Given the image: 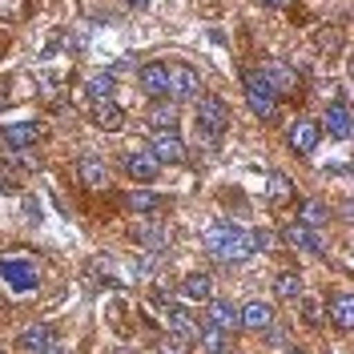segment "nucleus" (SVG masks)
I'll use <instances>...</instances> for the list:
<instances>
[{
  "mask_svg": "<svg viewBox=\"0 0 354 354\" xmlns=\"http://www.w3.org/2000/svg\"><path fill=\"white\" fill-rule=\"evenodd\" d=\"M129 8H149V0H125Z\"/></svg>",
  "mask_w": 354,
  "mask_h": 354,
  "instance_id": "e433bc0d",
  "label": "nucleus"
},
{
  "mask_svg": "<svg viewBox=\"0 0 354 354\" xmlns=\"http://www.w3.org/2000/svg\"><path fill=\"white\" fill-rule=\"evenodd\" d=\"M44 354H68V351H61V346H48V351H44Z\"/></svg>",
  "mask_w": 354,
  "mask_h": 354,
  "instance_id": "58836bf2",
  "label": "nucleus"
},
{
  "mask_svg": "<svg viewBox=\"0 0 354 354\" xmlns=\"http://www.w3.org/2000/svg\"><path fill=\"white\" fill-rule=\"evenodd\" d=\"M274 294L294 306V302L302 298V274H298V270H282V274L274 278Z\"/></svg>",
  "mask_w": 354,
  "mask_h": 354,
  "instance_id": "4be33fe9",
  "label": "nucleus"
},
{
  "mask_svg": "<svg viewBox=\"0 0 354 354\" xmlns=\"http://www.w3.org/2000/svg\"><path fill=\"white\" fill-rule=\"evenodd\" d=\"M181 294H185L189 302H209V298H214V282H209L205 274H185Z\"/></svg>",
  "mask_w": 354,
  "mask_h": 354,
  "instance_id": "393cba45",
  "label": "nucleus"
},
{
  "mask_svg": "<svg viewBox=\"0 0 354 354\" xmlns=\"http://www.w3.org/2000/svg\"><path fill=\"white\" fill-rule=\"evenodd\" d=\"M330 318H334V326H338L342 334L354 330V298L351 294H334L330 298Z\"/></svg>",
  "mask_w": 354,
  "mask_h": 354,
  "instance_id": "412c9836",
  "label": "nucleus"
},
{
  "mask_svg": "<svg viewBox=\"0 0 354 354\" xmlns=\"http://www.w3.org/2000/svg\"><path fill=\"white\" fill-rule=\"evenodd\" d=\"M262 4H270V8H286L290 0H262Z\"/></svg>",
  "mask_w": 354,
  "mask_h": 354,
  "instance_id": "4c0bfd02",
  "label": "nucleus"
},
{
  "mask_svg": "<svg viewBox=\"0 0 354 354\" xmlns=\"http://www.w3.org/2000/svg\"><path fill=\"white\" fill-rule=\"evenodd\" d=\"M0 17L21 21V17H24V0H0Z\"/></svg>",
  "mask_w": 354,
  "mask_h": 354,
  "instance_id": "473e14b6",
  "label": "nucleus"
},
{
  "mask_svg": "<svg viewBox=\"0 0 354 354\" xmlns=\"http://www.w3.org/2000/svg\"><path fill=\"white\" fill-rule=\"evenodd\" d=\"M286 242L294 245V250L310 254V258H322V254H326V242H322V234H318V230H310V225H302V221H294V225L286 230Z\"/></svg>",
  "mask_w": 354,
  "mask_h": 354,
  "instance_id": "9d476101",
  "label": "nucleus"
},
{
  "mask_svg": "<svg viewBox=\"0 0 354 354\" xmlns=\"http://www.w3.org/2000/svg\"><path fill=\"white\" fill-rule=\"evenodd\" d=\"M149 153L157 157V165H177V161H185V141L177 137V129H161L149 141Z\"/></svg>",
  "mask_w": 354,
  "mask_h": 354,
  "instance_id": "0eeeda50",
  "label": "nucleus"
},
{
  "mask_svg": "<svg viewBox=\"0 0 354 354\" xmlns=\"http://www.w3.org/2000/svg\"><path fill=\"white\" fill-rule=\"evenodd\" d=\"M242 88H245V105H250V113H254L258 121H274V117H278V93L270 88V81H266L258 68L245 73Z\"/></svg>",
  "mask_w": 354,
  "mask_h": 354,
  "instance_id": "20e7f679",
  "label": "nucleus"
},
{
  "mask_svg": "<svg viewBox=\"0 0 354 354\" xmlns=\"http://www.w3.org/2000/svg\"><path fill=\"white\" fill-rule=\"evenodd\" d=\"M133 242H141L145 250H169V230L157 221H141L133 225Z\"/></svg>",
  "mask_w": 354,
  "mask_h": 354,
  "instance_id": "6ab92c4d",
  "label": "nucleus"
},
{
  "mask_svg": "<svg viewBox=\"0 0 354 354\" xmlns=\"http://www.w3.org/2000/svg\"><path fill=\"white\" fill-rule=\"evenodd\" d=\"M209 326H218V330L234 334L242 326V318H238V306L234 302H225V298H209V318H205Z\"/></svg>",
  "mask_w": 354,
  "mask_h": 354,
  "instance_id": "2eb2a0df",
  "label": "nucleus"
},
{
  "mask_svg": "<svg viewBox=\"0 0 354 354\" xmlns=\"http://www.w3.org/2000/svg\"><path fill=\"white\" fill-rule=\"evenodd\" d=\"M0 282L12 294H28L41 286V266L32 262L28 254H4L0 258Z\"/></svg>",
  "mask_w": 354,
  "mask_h": 354,
  "instance_id": "7ed1b4c3",
  "label": "nucleus"
},
{
  "mask_svg": "<svg viewBox=\"0 0 354 354\" xmlns=\"http://www.w3.org/2000/svg\"><path fill=\"white\" fill-rule=\"evenodd\" d=\"M21 346L32 354H44L48 346H53V326H44V322H37V326H28V330L21 334Z\"/></svg>",
  "mask_w": 354,
  "mask_h": 354,
  "instance_id": "b1692460",
  "label": "nucleus"
},
{
  "mask_svg": "<svg viewBox=\"0 0 354 354\" xmlns=\"http://www.w3.org/2000/svg\"><path fill=\"white\" fill-rule=\"evenodd\" d=\"M137 81H141V88L153 101H165V93H169V65L165 61H145V65L137 68Z\"/></svg>",
  "mask_w": 354,
  "mask_h": 354,
  "instance_id": "6e6552de",
  "label": "nucleus"
},
{
  "mask_svg": "<svg viewBox=\"0 0 354 354\" xmlns=\"http://www.w3.org/2000/svg\"><path fill=\"white\" fill-rule=\"evenodd\" d=\"M0 354H4V346H0Z\"/></svg>",
  "mask_w": 354,
  "mask_h": 354,
  "instance_id": "a19ab883",
  "label": "nucleus"
},
{
  "mask_svg": "<svg viewBox=\"0 0 354 354\" xmlns=\"http://www.w3.org/2000/svg\"><path fill=\"white\" fill-rule=\"evenodd\" d=\"M149 129L153 133H161V129H177V105L174 101H157L153 109H149Z\"/></svg>",
  "mask_w": 354,
  "mask_h": 354,
  "instance_id": "a878e982",
  "label": "nucleus"
},
{
  "mask_svg": "<svg viewBox=\"0 0 354 354\" xmlns=\"http://www.w3.org/2000/svg\"><path fill=\"white\" fill-rule=\"evenodd\" d=\"M8 165H12V169H37V165H41V157H37V153H28V149H12Z\"/></svg>",
  "mask_w": 354,
  "mask_h": 354,
  "instance_id": "c756f323",
  "label": "nucleus"
},
{
  "mask_svg": "<svg viewBox=\"0 0 354 354\" xmlns=\"http://www.w3.org/2000/svg\"><path fill=\"white\" fill-rule=\"evenodd\" d=\"M198 88H201V77H198V68L194 65H169V101H194L198 97Z\"/></svg>",
  "mask_w": 354,
  "mask_h": 354,
  "instance_id": "423d86ee",
  "label": "nucleus"
},
{
  "mask_svg": "<svg viewBox=\"0 0 354 354\" xmlns=\"http://www.w3.org/2000/svg\"><path fill=\"white\" fill-rule=\"evenodd\" d=\"M77 177H81L85 189H105L109 185V165L101 157H81L77 161Z\"/></svg>",
  "mask_w": 354,
  "mask_h": 354,
  "instance_id": "4468645a",
  "label": "nucleus"
},
{
  "mask_svg": "<svg viewBox=\"0 0 354 354\" xmlns=\"http://www.w3.org/2000/svg\"><path fill=\"white\" fill-rule=\"evenodd\" d=\"M198 342L209 354H230V334L218 330V326H209V322H205V326H198Z\"/></svg>",
  "mask_w": 354,
  "mask_h": 354,
  "instance_id": "bb28decb",
  "label": "nucleus"
},
{
  "mask_svg": "<svg viewBox=\"0 0 354 354\" xmlns=\"http://www.w3.org/2000/svg\"><path fill=\"white\" fill-rule=\"evenodd\" d=\"M201 245H205V254L221 266H238L254 254L250 230H245V225H234V221H209L205 234H201Z\"/></svg>",
  "mask_w": 354,
  "mask_h": 354,
  "instance_id": "f257e3e1",
  "label": "nucleus"
},
{
  "mask_svg": "<svg viewBox=\"0 0 354 354\" xmlns=\"http://www.w3.org/2000/svg\"><path fill=\"white\" fill-rule=\"evenodd\" d=\"M266 201H270L274 209H282V205L294 201V185H290L286 174H270V181H266Z\"/></svg>",
  "mask_w": 354,
  "mask_h": 354,
  "instance_id": "aec40b11",
  "label": "nucleus"
},
{
  "mask_svg": "<svg viewBox=\"0 0 354 354\" xmlns=\"http://www.w3.org/2000/svg\"><path fill=\"white\" fill-rule=\"evenodd\" d=\"M298 306H302V318H306L310 326H318V322H322V306H318L314 298H298Z\"/></svg>",
  "mask_w": 354,
  "mask_h": 354,
  "instance_id": "2f4dec72",
  "label": "nucleus"
},
{
  "mask_svg": "<svg viewBox=\"0 0 354 354\" xmlns=\"http://www.w3.org/2000/svg\"><path fill=\"white\" fill-rule=\"evenodd\" d=\"M286 354H302V351H286Z\"/></svg>",
  "mask_w": 354,
  "mask_h": 354,
  "instance_id": "ea45409f",
  "label": "nucleus"
},
{
  "mask_svg": "<svg viewBox=\"0 0 354 354\" xmlns=\"http://www.w3.org/2000/svg\"><path fill=\"white\" fill-rule=\"evenodd\" d=\"M17 189H21V181H17V174L0 165V194H17Z\"/></svg>",
  "mask_w": 354,
  "mask_h": 354,
  "instance_id": "72a5a7b5",
  "label": "nucleus"
},
{
  "mask_svg": "<svg viewBox=\"0 0 354 354\" xmlns=\"http://www.w3.org/2000/svg\"><path fill=\"white\" fill-rule=\"evenodd\" d=\"M326 133L338 137V141H351V109H346L342 101L326 109Z\"/></svg>",
  "mask_w": 354,
  "mask_h": 354,
  "instance_id": "5701e85b",
  "label": "nucleus"
},
{
  "mask_svg": "<svg viewBox=\"0 0 354 354\" xmlns=\"http://www.w3.org/2000/svg\"><path fill=\"white\" fill-rule=\"evenodd\" d=\"M185 346H189V342H181V338H165V342H161V354H189Z\"/></svg>",
  "mask_w": 354,
  "mask_h": 354,
  "instance_id": "f704fd0d",
  "label": "nucleus"
},
{
  "mask_svg": "<svg viewBox=\"0 0 354 354\" xmlns=\"http://www.w3.org/2000/svg\"><path fill=\"white\" fill-rule=\"evenodd\" d=\"M117 81H113V73H93L88 77V93H93V101H109Z\"/></svg>",
  "mask_w": 354,
  "mask_h": 354,
  "instance_id": "cd10ccee",
  "label": "nucleus"
},
{
  "mask_svg": "<svg viewBox=\"0 0 354 354\" xmlns=\"http://www.w3.org/2000/svg\"><path fill=\"white\" fill-rule=\"evenodd\" d=\"M125 174H129L137 185H153L157 174H161V165H157V157L149 153V149H133V153H125Z\"/></svg>",
  "mask_w": 354,
  "mask_h": 354,
  "instance_id": "1a4fd4ad",
  "label": "nucleus"
},
{
  "mask_svg": "<svg viewBox=\"0 0 354 354\" xmlns=\"http://www.w3.org/2000/svg\"><path fill=\"white\" fill-rule=\"evenodd\" d=\"M258 73H262L266 81H270V88H274L278 97H294V93H298V68L286 65V61L270 57V61H266V65L258 68Z\"/></svg>",
  "mask_w": 354,
  "mask_h": 354,
  "instance_id": "39448f33",
  "label": "nucleus"
},
{
  "mask_svg": "<svg viewBox=\"0 0 354 354\" xmlns=\"http://www.w3.org/2000/svg\"><path fill=\"white\" fill-rule=\"evenodd\" d=\"M318 137H322V129H318L314 121H306V117H302V121H294L290 133H286L290 149H294V153H302V157H310L314 149H318Z\"/></svg>",
  "mask_w": 354,
  "mask_h": 354,
  "instance_id": "f8f14e48",
  "label": "nucleus"
},
{
  "mask_svg": "<svg viewBox=\"0 0 354 354\" xmlns=\"http://www.w3.org/2000/svg\"><path fill=\"white\" fill-rule=\"evenodd\" d=\"M93 125L105 133H121L125 129V109L117 105V101H93Z\"/></svg>",
  "mask_w": 354,
  "mask_h": 354,
  "instance_id": "ddd939ff",
  "label": "nucleus"
},
{
  "mask_svg": "<svg viewBox=\"0 0 354 354\" xmlns=\"http://www.w3.org/2000/svg\"><path fill=\"white\" fill-rule=\"evenodd\" d=\"M37 141H41V125L37 121H17V125L4 129V145L8 149H32Z\"/></svg>",
  "mask_w": 354,
  "mask_h": 354,
  "instance_id": "f3484780",
  "label": "nucleus"
},
{
  "mask_svg": "<svg viewBox=\"0 0 354 354\" xmlns=\"http://www.w3.org/2000/svg\"><path fill=\"white\" fill-rule=\"evenodd\" d=\"M230 129V109L221 97H198V113H194V137L205 149H214L221 141V133Z\"/></svg>",
  "mask_w": 354,
  "mask_h": 354,
  "instance_id": "f03ea898",
  "label": "nucleus"
},
{
  "mask_svg": "<svg viewBox=\"0 0 354 354\" xmlns=\"http://www.w3.org/2000/svg\"><path fill=\"white\" fill-rule=\"evenodd\" d=\"M250 245H254V254H262L274 245V230H250Z\"/></svg>",
  "mask_w": 354,
  "mask_h": 354,
  "instance_id": "7c9ffc66",
  "label": "nucleus"
},
{
  "mask_svg": "<svg viewBox=\"0 0 354 354\" xmlns=\"http://www.w3.org/2000/svg\"><path fill=\"white\" fill-rule=\"evenodd\" d=\"M238 318H242V330L266 334L274 326V306L270 302H245V306H238Z\"/></svg>",
  "mask_w": 354,
  "mask_h": 354,
  "instance_id": "9b49d317",
  "label": "nucleus"
},
{
  "mask_svg": "<svg viewBox=\"0 0 354 354\" xmlns=\"http://www.w3.org/2000/svg\"><path fill=\"white\" fill-rule=\"evenodd\" d=\"M125 209L129 214H141V218H153L157 209H165V198L161 194H149V189H129L125 194Z\"/></svg>",
  "mask_w": 354,
  "mask_h": 354,
  "instance_id": "a211bd4d",
  "label": "nucleus"
},
{
  "mask_svg": "<svg viewBox=\"0 0 354 354\" xmlns=\"http://www.w3.org/2000/svg\"><path fill=\"white\" fill-rule=\"evenodd\" d=\"M326 218H330V214H326V205H318V201H302V209H298V221L310 225V230H318Z\"/></svg>",
  "mask_w": 354,
  "mask_h": 354,
  "instance_id": "c85d7f7f",
  "label": "nucleus"
},
{
  "mask_svg": "<svg viewBox=\"0 0 354 354\" xmlns=\"http://www.w3.org/2000/svg\"><path fill=\"white\" fill-rule=\"evenodd\" d=\"M8 97H12V88H8V81H4V77H0V109L8 105Z\"/></svg>",
  "mask_w": 354,
  "mask_h": 354,
  "instance_id": "c9c22d12",
  "label": "nucleus"
},
{
  "mask_svg": "<svg viewBox=\"0 0 354 354\" xmlns=\"http://www.w3.org/2000/svg\"><path fill=\"white\" fill-rule=\"evenodd\" d=\"M165 322H169L174 338H181V342H194L198 338V318L189 314V306H169L165 310Z\"/></svg>",
  "mask_w": 354,
  "mask_h": 354,
  "instance_id": "dca6fc26",
  "label": "nucleus"
}]
</instances>
